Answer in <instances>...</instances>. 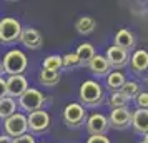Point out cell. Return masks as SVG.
Instances as JSON below:
<instances>
[{"label": "cell", "mask_w": 148, "mask_h": 143, "mask_svg": "<svg viewBox=\"0 0 148 143\" xmlns=\"http://www.w3.org/2000/svg\"><path fill=\"white\" fill-rule=\"evenodd\" d=\"M78 98H80V103L83 107H88V108L100 107L103 103V98H105L103 87L93 78L83 80L80 85V90H78Z\"/></svg>", "instance_id": "1"}, {"label": "cell", "mask_w": 148, "mask_h": 143, "mask_svg": "<svg viewBox=\"0 0 148 143\" xmlns=\"http://www.w3.org/2000/svg\"><path fill=\"white\" fill-rule=\"evenodd\" d=\"M2 65H3V72L7 75H22L28 67L27 55L18 48H12L3 55Z\"/></svg>", "instance_id": "2"}, {"label": "cell", "mask_w": 148, "mask_h": 143, "mask_svg": "<svg viewBox=\"0 0 148 143\" xmlns=\"http://www.w3.org/2000/svg\"><path fill=\"white\" fill-rule=\"evenodd\" d=\"M45 100H47V96L43 95L40 90L28 87V88L18 96V107H20L23 112L30 113V112H35V110L43 108Z\"/></svg>", "instance_id": "3"}, {"label": "cell", "mask_w": 148, "mask_h": 143, "mask_svg": "<svg viewBox=\"0 0 148 143\" xmlns=\"http://www.w3.org/2000/svg\"><path fill=\"white\" fill-rule=\"evenodd\" d=\"M62 118H63V123L70 127V128H77L85 123L87 120V108L82 105V103H68L67 107L63 108V113H62Z\"/></svg>", "instance_id": "4"}, {"label": "cell", "mask_w": 148, "mask_h": 143, "mask_svg": "<svg viewBox=\"0 0 148 143\" xmlns=\"http://www.w3.org/2000/svg\"><path fill=\"white\" fill-rule=\"evenodd\" d=\"M22 25L17 18L5 17L0 20V42L2 43H14L20 38Z\"/></svg>", "instance_id": "5"}, {"label": "cell", "mask_w": 148, "mask_h": 143, "mask_svg": "<svg viewBox=\"0 0 148 143\" xmlns=\"http://www.w3.org/2000/svg\"><path fill=\"white\" fill-rule=\"evenodd\" d=\"M3 130H5V135L12 136V138L27 133L28 131L27 115L20 113V112H15L14 115H10L8 118L3 120Z\"/></svg>", "instance_id": "6"}, {"label": "cell", "mask_w": 148, "mask_h": 143, "mask_svg": "<svg viewBox=\"0 0 148 143\" xmlns=\"http://www.w3.org/2000/svg\"><path fill=\"white\" fill-rule=\"evenodd\" d=\"M27 125L30 133H43L50 127V115L43 108L30 112L27 115Z\"/></svg>", "instance_id": "7"}, {"label": "cell", "mask_w": 148, "mask_h": 143, "mask_svg": "<svg viewBox=\"0 0 148 143\" xmlns=\"http://www.w3.org/2000/svg\"><path fill=\"white\" fill-rule=\"evenodd\" d=\"M110 128L115 130H127L132 125V112L128 107H118V108H112L110 116Z\"/></svg>", "instance_id": "8"}, {"label": "cell", "mask_w": 148, "mask_h": 143, "mask_svg": "<svg viewBox=\"0 0 148 143\" xmlns=\"http://www.w3.org/2000/svg\"><path fill=\"white\" fill-rule=\"evenodd\" d=\"M105 58L108 60L112 68L120 70V68H125L128 65V62H130V52L116 47V45H110L107 48V52H105Z\"/></svg>", "instance_id": "9"}, {"label": "cell", "mask_w": 148, "mask_h": 143, "mask_svg": "<svg viewBox=\"0 0 148 143\" xmlns=\"http://www.w3.org/2000/svg\"><path fill=\"white\" fill-rule=\"evenodd\" d=\"M85 125L90 135H107V131L110 130L108 116H105L103 113H92L90 116H87Z\"/></svg>", "instance_id": "10"}, {"label": "cell", "mask_w": 148, "mask_h": 143, "mask_svg": "<svg viewBox=\"0 0 148 143\" xmlns=\"http://www.w3.org/2000/svg\"><path fill=\"white\" fill-rule=\"evenodd\" d=\"M18 40L22 42L23 47L30 48V50H38L43 45V37H42L40 30H37L34 27L22 28V34H20V38Z\"/></svg>", "instance_id": "11"}, {"label": "cell", "mask_w": 148, "mask_h": 143, "mask_svg": "<svg viewBox=\"0 0 148 143\" xmlns=\"http://www.w3.org/2000/svg\"><path fill=\"white\" fill-rule=\"evenodd\" d=\"M28 88V82L23 75H8L7 78V96L18 98Z\"/></svg>", "instance_id": "12"}, {"label": "cell", "mask_w": 148, "mask_h": 143, "mask_svg": "<svg viewBox=\"0 0 148 143\" xmlns=\"http://www.w3.org/2000/svg\"><path fill=\"white\" fill-rule=\"evenodd\" d=\"M135 133L138 135H147L148 133V108H136L132 112V125Z\"/></svg>", "instance_id": "13"}, {"label": "cell", "mask_w": 148, "mask_h": 143, "mask_svg": "<svg viewBox=\"0 0 148 143\" xmlns=\"http://www.w3.org/2000/svg\"><path fill=\"white\" fill-rule=\"evenodd\" d=\"M128 65L132 67V70L135 73H145V72H148V52L145 48L133 50L132 55H130Z\"/></svg>", "instance_id": "14"}, {"label": "cell", "mask_w": 148, "mask_h": 143, "mask_svg": "<svg viewBox=\"0 0 148 143\" xmlns=\"http://www.w3.org/2000/svg\"><path fill=\"white\" fill-rule=\"evenodd\" d=\"M87 67L90 68V72H92L97 78L107 77L108 73L112 72V67H110L108 60L105 58V55H100V53H95V57L88 62Z\"/></svg>", "instance_id": "15"}, {"label": "cell", "mask_w": 148, "mask_h": 143, "mask_svg": "<svg viewBox=\"0 0 148 143\" xmlns=\"http://www.w3.org/2000/svg\"><path fill=\"white\" fill-rule=\"evenodd\" d=\"M113 45L123 48V50H127V52L133 50L135 48V37H133V34H132L128 28H120V30L116 32V35H115Z\"/></svg>", "instance_id": "16"}, {"label": "cell", "mask_w": 148, "mask_h": 143, "mask_svg": "<svg viewBox=\"0 0 148 143\" xmlns=\"http://www.w3.org/2000/svg\"><path fill=\"white\" fill-rule=\"evenodd\" d=\"M95 28H97V22L90 15H83V17H80L75 22V30L80 35H90Z\"/></svg>", "instance_id": "17"}, {"label": "cell", "mask_w": 148, "mask_h": 143, "mask_svg": "<svg viewBox=\"0 0 148 143\" xmlns=\"http://www.w3.org/2000/svg\"><path fill=\"white\" fill-rule=\"evenodd\" d=\"M75 53H77L78 60H80V67H82V65L85 67V65H88V62L95 57V53H97V52H95V48H93V45H92V43H80Z\"/></svg>", "instance_id": "18"}, {"label": "cell", "mask_w": 148, "mask_h": 143, "mask_svg": "<svg viewBox=\"0 0 148 143\" xmlns=\"http://www.w3.org/2000/svg\"><path fill=\"white\" fill-rule=\"evenodd\" d=\"M105 78H107V88L110 92H118L123 87V83L127 82V77L123 75V72H110Z\"/></svg>", "instance_id": "19"}, {"label": "cell", "mask_w": 148, "mask_h": 143, "mask_svg": "<svg viewBox=\"0 0 148 143\" xmlns=\"http://www.w3.org/2000/svg\"><path fill=\"white\" fill-rule=\"evenodd\" d=\"M38 82L45 87H55L60 82V72H53V70H47L42 68L38 73Z\"/></svg>", "instance_id": "20"}, {"label": "cell", "mask_w": 148, "mask_h": 143, "mask_svg": "<svg viewBox=\"0 0 148 143\" xmlns=\"http://www.w3.org/2000/svg\"><path fill=\"white\" fill-rule=\"evenodd\" d=\"M15 112H17V102H15V98H12V96L0 98V118L2 120H5L10 115H14Z\"/></svg>", "instance_id": "21"}, {"label": "cell", "mask_w": 148, "mask_h": 143, "mask_svg": "<svg viewBox=\"0 0 148 143\" xmlns=\"http://www.w3.org/2000/svg\"><path fill=\"white\" fill-rule=\"evenodd\" d=\"M118 92H120L121 95L127 98L128 102H132V100H135V96L140 93V85H138L136 82L127 80V82L123 83V87H121V88L118 90Z\"/></svg>", "instance_id": "22"}, {"label": "cell", "mask_w": 148, "mask_h": 143, "mask_svg": "<svg viewBox=\"0 0 148 143\" xmlns=\"http://www.w3.org/2000/svg\"><path fill=\"white\" fill-rule=\"evenodd\" d=\"M42 68H47V70H53V72H60L62 70V57L60 55H48L43 58Z\"/></svg>", "instance_id": "23"}, {"label": "cell", "mask_w": 148, "mask_h": 143, "mask_svg": "<svg viewBox=\"0 0 148 143\" xmlns=\"http://www.w3.org/2000/svg\"><path fill=\"white\" fill-rule=\"evenodd\" d=\"M107 105L110 108H118V107H127L128 100L121 95L120 92H112L110 93V98L107 100Z\"/></svg>", "instance_id": "24"}, {"label": "cell", "mask_w": 148, "mask_h": 143, "mask_svg": "<svg viewBox=\"0 0 148 143\" xmlns=\"http://www.w3.org/2000/svg\"><path fill=\"white\" fill-rule=\"evenodd\" d=\"M77 67H80V60H78L77 53H65L62 57V68L72 70V68H77Z\"/></svg>", "instance_id": "25"}, {"label": "cell", "mask_w": 148, "mask_h": 143, "mask_svg": "<svg viewBox=\"0 0 148 143\" xmlns=\"http://www.w3.org/2000/svg\"><path fill=\"white\" fill-rule=\"evenodd\" d=\"M135 105L136 108H148V92H140L135 96Z\"/></svg>", "instance_id": "26"}, {"label": "cell", "mask_w": 148, "mask_h": 143, "mask_svg": "<svg viewBox=\"0 0 148 143\" xmlns=\"http://www.w3.org/2000/svg\"><path fill=\"white\" fill-rule=\"evenodd\" d=\"M12 143H35V136L34 133H23V135H18L12 138Z\"/></svg>", "instance_id": "27"}, {"label": "cell", "mask_w": 148, "mask_h": 143, "mask_svg": "<svg viewBox=\"0 0 148 143\" xmlns=\"http://www.w3.org/2000/svg\"><path fill=\"white\" fill-rule=\"evenodd\" d=\"M87 143H112L107 135H90Z\"/></svg>", "instance_id": "28"}, {"label": "cell", "mask_w": 148, "mask_h": 143, "mask_svg": "<svg viewBox=\"0 0 148 143\" xmlns=\"http://www.w3.org/2000/svg\"><path fill=\"white\" fill-rule=\"evenodd\" d=\"M7 96V78L0 77V98Z\"/></svg>", "instance_id": "29"}, {"label": "cell", "mask_w": 148, "mask_h": 143, "mask_svg": "<svg viewBox=\"0 0 148 143\" xmlns=\"http://www.w3.org/2000/svg\"><path fill=\"white\" fill-rule=\"evenodd\" d=\"M0 143H12V136H8V135H0Z\"/></svg>", "instance_id": "30"}, {"label": "cell", "mask_w": 148, "mask_h": 143, "mask_svg": "<svg viewBox=\"0 0 148 143\" xmlns=\"http://www.w3.org/2000/svg\"><path fill=\"white\" fill-rule=\"evenodd\" d=\"M3 73H5V72H3V65H2V62H0V77L3 75Z\"/></svg>", "instance_id": "31"}, {"label": "cell", "mask_w": 148, "mask_h": 143, "mask_svg": "<svg viewBox=\"0 0 148 143\" xmlns=\"http://www.w3.org/2000/svg\"><path fill=\"white\" fill-rule=\"evenodd\" d=\"M143 142L148 143V133H147V135H143Z\"/></svg>", "instance_id": "32"}, {"label": "cell", "mask_w": 148, "mask_h": 143, "mask_svg": "<svg viewBox=\"0 0 148 143\" xmlns=\"http://www.w3.org/2000/svg\"><path fill=\"white\" fill-rule=\"evenodd\" d=\"M8 2H17V0H8Z\"/></svg>", "instance_id": "33"}, {"label": "cell", "mask_w": 148, "mask_h": 143, "mask_svg": "<svg viewBox=\"0 0 148 143\" xmlns=\"http://www.w3.org/2000/svg\"><path fill=\"white\" fill-rule=\"evenodd\" d=\"M140 143H145V142H140Z\"/></svg>", "instance_id": "34"}, {"label": "cell", "mask_w": 148, "mask_h": 143, "mask_svg": "<svg viewBox=\"0 0 148 143\" xmlns=\"http://www.w3.org/2000/svg\"><path fill=\"white\" fill-rule=\"evenodd\" d=\"M43 143H45V142H43Z\"/></svg>", "instance_id": "35"}]
</instances>
